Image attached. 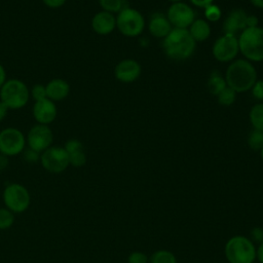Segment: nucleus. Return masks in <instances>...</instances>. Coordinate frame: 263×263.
Listing matches in <instances>:
<instances>
[{
	"label": "nucleus",
	"mask_w": 263,
	"mask_h": 263,
	"mask_svg": "<svg viewBox=\"0 0 263 263\" xmlns=\"http://www.w3.org/2000/svg\"><path fill=\"white\" fill-rule=\"evenodd\" d=\"M249 238L254 242V243H262L263 242V228L260 226H255L251 229L250 231V236Z\"/></svg>",
	"instance_id": "2f4dec72"
},
{
	"label": "nucleus",
	"mask_w": 263,
	"mask_h": 263,
	"mask_svg": "<svg viewBox=\"0 0 263 263\" xmlns=\"http://www.w3.org/2000/svg\"><path fill=\"white\" fill-rule=\"evenodd\" d=\"M258 17L256 15H249L248 14V18H247V28H253V27H257L258 25Z\"/></svg>",
	"instance_id": "c9c22d12"
},
{
	"label": "nucleus",
	"mask_w": 263,
	"mask_h": 263,
	"mask_svg": "<svg viewBox=\"0 0 263 263\" xmlns=\"http://www.w3.org/2000/svg\"><path fill=\"white\" fill-rule=\"evenodd\" d=\"M22 154L24 156V159L29 163H35L37 161H40L41 153H39L29 147H26V149L23 151Z\"/></svg>",
	"instance_id": "7c9ffc66"
},
{
	"label": "nucleus",
	"mask_w": 263,
	"mask_h": 263,
	"mask_svg": "<svg viewBox=\"0 0 263 263\" xmlns=\"http://www.w3.org/2000/svg\"><path fill=\"white\" fill-rule=\"evenodd\" d=\"M222 11L216 4H211L204 8V16L208 22H217L221 18Z\"/></svg>",
	"instance_id": "cd10ccee"
},
{
	"label": "nucleus",
	"mask_w": 263,
	"mask_h": 263,
	"mask_svg": "<svg viewBox=\"0 0 263 263\" xmlns=\"http://www.w3.org/2000/svg\"><path fill=\"white\" fill-rule=\"evenodd\" d=\"M249 118L254 129L263 130V103H258L252 107Z\"/></svg>",
	"instance_id": "4be33fe9"
},
{
	"label": "nucleus",
	"mask_w": 263,
	"mask_h": 263,
	"mask_svg": "<svg viewBox=\"0 0 263 263\" xmlns=\"http://www.w3.org/2000/svg\"><path fill=\"white\" fill-rule=\"evenodd\" d=\"M99 4L102 10L110 13H118L124 7L123 0H99Z\"/></svg>",
	"instance_id": "393cba45"
},
{
	"label": "nucleus",
	"mask_w": 263,
	"mask_h": 263,
	"mask_svg": "<svg viewBox=\"0 0 263 263\" xmlns=\"http://www.w3.org/2000/svg\"><path fill=\"white\" fill-rule=\"evenodd\" d=\"M3 202L5 208L13 214L26 212L31 203V195L28 189L18 183H10L3 190Z\"/></svg>",
	"instance_id": "0eeeda50"
},
{
	"label": "nucleus",
	"mask_w": 263,
	"mask_h": 263,
	"mask_svg": "<svg viewBox=\"0 0 263 263\" xmlns=\"http://www.w3.org/2000/svg\"><path fill=\"white\" fill-rule=\"evenodd\" d=\"M27 146L39 153L52 146L53 133L49 125L36 123L33 125L26 136Z\"/></svg>",
	"instance_id": "9b49d317"
},
{
	"label": "nucleus",
	"mask_w": 263,
	"mask_h": 263,
	"mask_svg": "<svg viewBox=\"0 0 263 263\" xmlns=\"http://www.w3.org/2000/svg\"><path fill=\"white\" fill-rule=\"evenodd\" d=\"M250 2L257 8H263V0H250Z\"/></svg>",
	"instance_id": "a19ab883"
},
{
	"label": "nucleus",
	"mask_w": 263,
	"mask_h": 263,
	"mask_svg": "<svg viewBox=\"0 0 263 263\" xmlns=\"http://www.w3.org/2000/svg\"><path fill=\"white\" fill-rule=\"evenodd\" d=\"M239 52L238 39L235 35L224 33L213 44V57L220 63H231Z\"/></svg>",
	"instance_id": "9d476101"
},
{
	"label": "nucleus",
	"mask_w": 263,
	"mask_h": 263,
	"mask_svg": "<svg viewBox=\"0 0 263 263\" xmlns=\"http://www.w3.org/2000/svg\"><path fill=\"white\" fill-rule=\"evenodd\" d=\"M7 80V76H6V71L4 69V67L0 64V88L3 86V84L5 83V81Z\"/></svg>",
	"instance_id": "ea45409f"
},
{
	"label": "nucleus",
	"mask_w": 263,
	"mask_h": 263,
	"mask_svg": "<svg viewBox=\"0 0 263 263\" xmlns=\"http://www.w3.org/2000/svg\"><path fill=\"white\" fill-rule=\"evenodd\" d=\"M166 17L173 28L188 29L195 20L193 8L185 2L172 3L166 11Z\"/></svg>",
	"instance_id": "f8f14e48"
},
{
	"label": "nucleus",
	"mask_w": 263,
	"mask_h": 263,
	"mask_svg": "<svg viewBox=\"0 0 263 263\" xmlns=\"http://www.w3.org/2000/svg\"><path fill=\"white\" fill-rule=\"evenodd\" d=\"M256 260L259 263H263V242L256 247Z\"/></svg>",
	"instance_id": "e433bc0d"
},
{
	"label": "nucleus",
	"mask_w": 263,
	"mask_h": 263,
	"mask_svg": "<svg viewBox=\"0 0 263 263\" xmlns=\"http://www.w3.org/2000/svg\"><path fill=\"white\" fill-rule=\"evenodd\" d=\"M30 98H32L34 100V102L46 99L45 84H41V83L34 84L32 86V88L30 89Z\"/></svg>",
	"instance_id": "c85d7f7f"
},
{
	"label": "nucleus",
	"mask_w": 263,
	"mask_h": 263,
	"mask_svg": "<svg viewBox=\"0 0 263 263\" xmlns=\"http://www.w3.org/2000/svg\"><path fill=\"white\" fill-rule=\"evenodd\" d=\"M252 95L258 101H263V80H257L251 88Z\"/></svg>",
	"instance_id": "473e14b6"
},
{
	"label": "nucleus",
	"mask_w": 263,
	"mask_h": 263,
	"mask_svg": "<svg viewBox=\"0 0 263 263\" xmlns=\"http://www.w3.org/2000/svg\"><path fill=\"white\" fill-rule=\"evenodd\" d=\"M15 219V214L9 211L7 208H0V230L9 229Z\"/></svg>",
	"instance_id": "a878e982"
},
{
	"label": "nucleus",
	"mask_w": 263,
	"mask_h": 263,
	"mask_svg": "<svg viewBox=\"0 0 263 263\" xmlns=\"http://www.w3.org/2000/svg\"><path fill=\"white\" fill-rule=\"evenodd\" d=\"M9 109L0 101V122L7 116Z\"/></svg>",
	"instance_id": "58836bf2"
},
{
	"label": "nucleus",
	"mask_w": 263,
	"mask_h": 263,
	"mask_svg": "<svg viewBox=\"0 0 263 263\" xmlns=\"http://www.w3.org/2000/svg\"><path fill=\"white\" fill-rule=\"evenodd\" d=\"M30 100V89L21 79L10 78L0 88V101L9 110L24 108Z\"/></svg>",
	"instance_id": "39448f33"
},
{
	"label": "nucleus",
	"mask_w": 263,
	"mask_h": 263,
	"mask_svg": "<svg viewBox=\"0 0 263 263\" xmlns=\"http://www.w3.org/2000/svg\"><path fill=\"white\" fill-rule=\"evenodd\" d=\"M168 1L172 3H176V2H182L183 0H168Z\"/></svg>",
	"instance_id": "79ce46f5"
},
{
	"label": "nucleus",
	"mask_w": 263,
	"mask_h": 263,
	"mask_svg": "<svg viewBox=\"0 0 263 263\" xmlns=\"http://www.w3.org/2000/svg\"><path fill=\"white\" fill-rule=\"evenodd\" d=\"M247 12L241 8L231 10L223 22V32L226 34L235 35L242 32L247 28Z\"/></svg>",
	"instance_id": "2eb2a0df"
},
{
	"label": "nucleus",
	"mask_w": 263,
	"mask_h": 263,
	"mask_svg": "<svg viewBox=\"0 0 263 263\" xmlns=\"http://www.w3.org/2000/svg\"><path fill=\"white\" fill-rule=\"evenodd\" d=\"M248 145L254 151H260L263 147V130L254 129L248 136Z\"/></svg>",
	"instance_id": "b1692460"
},
{
	"label": "nucleus",
	"mask_w": 263,
	"mask_h": 263,
	"mask_svg": "<svg viewBox=\"0 0 263 263\" xmlns=\"http://www.w3.org/2000/svg\"><path fill=\"white\" fill-rule=\"evenodd\" d=\"M27 147L26 136L24 133L13 126L5 127L0 130V153L7 156L22 154Z\"/></svg>",
	"instance_id": "6e6552de"
},
{
	"label": "nucleus",
	"mask_w": 263,
	"mask_h": 263,
	"mask_svg": "<svg viewBox=\"0 0 263 263\" xmlns=\"http://www.w3.org/2000/svg\"><path fill=\"white\" fill-rule=\"evenodd\" d=\"M196 42L191 37L188 29L174 28L162 39V48L165 55L173 61H185L195 50Z\"/></svg>",
	"instance_id": "f03ea898"
},
{
	"label": "nucleus",
	"mask_w": 263,
	"mask_h": 263,
	"mask_svg": "<svg viewBox=\"0 0 263 263\" xmlns=\"http://www.w3.org/2000/svg\"><path fill=\"white\" fill-rule=\"evenodd\" d=\"M225 80L228 87L237 92L251 90L257 79V71L253 63L246 59L232 61L225 74Z\"/></svg>",
	"instance_id": "f257e3e1"
},
{
	"label": "nucleus",
	"mask_w": 263,
	"mask_h": 263,
	"mask_svg": "<svg viewBox=\"0 0 263 263\" xmlns=\"http://www.w3.org/2000/svg\"><path fill=\"white\" fill-rule=\"evenodd\" d=\"M32 114L36 123L49 125L58 116L57 104L47 98L36 101L32 108Z\"/></svg>",
	"instance_id": "ddd939ff"
},
{
	"label": "nucleus",
	"mask_w": 263,
	"mask_h": 263,
	"mask_svg": "<svg viewBox=\"0 0 263 263\" xmlns=\"http://www.w3.org/2000/svg\"><path fill=\"white\" fill-rule=\"evenodd\" d=\"M149 263H178V260L173 252L157 250L149 257Z\"/></svg>",
	"instance_id": "5701e85b"
},
{
	"label": "nucleus",
	"mask_w": 263,
	"mask_h": 263,
	"mask_svg": "<svg viewBox=\"0 0 263 263\" xmlns=\"http://www.w3.org/2000/svg\"><path fill=\"white\" fill-rule=\"evenodd\" d=\"M206 85L210 93H212L213 96H218L227 86L225 77H223L217 71H213L210 74Z\"/></svg>",
	"instance_id": "412c9836"
},
{
	"label": "nucleus",
	"mask_w": 263,
	"mask_h": 263,
	"mask_svg": "<svg viewBox=\"0 0 263 263\" xmlns=\"http://www.w3.org/2000/svg\"><path fill=\"white\" fill-rule=\"evenodd\" d=\"M241 1H242V0H241Z\"/></svg>",
	"instance_id": "c03bdc74"
},
{
	"label": "nucleus",
	"mask_w": 263,
	"mask_h": 263,
	"mask_svg": "<svg viewBox=\"0 0 263 263\" xmlns=\"http://www.w3.org/2000/svg\"><path fill=\"white\" fill-rule=\"evenodd\" d=\"M238 39L239 52L246 60L253 62H263V28H246L240 32Z\"/></svg>",
	"instance_id": "20e7f679"
},
{
	"label": "nucleus",
	"mask_w": 263,
	"mask_h": 263,
	"mask_svg": "<svg viewBox=\"0 0 263 263\" xmlns=\"http://www.w3.org/2000/svg\"><path fill=\"white\" fill-rule=\"evenodd\" d=\"M9 157L3 155L0 153V171H3L5 170L7 166H8V163H9V160H8Z\"/></svg>",
	"instance_id": "4c0bfd02"
},
{
	"label": "nucleus",
	"mask_w": 263,
	"mask_h": 263,
	"mask_svg": "<svg viewBox=\"0 0 263 263\" xmlns=\"http://www.w3.org/2000/svg\"><path fill=\"white\" fill-rule=\"evenodd\" d=\"M142 72L141 65L134 59L121 60L114 69L115 78L123 83H130L136 81Z\"/></svg>",
	"instance_id": "4468645a"
},
{
	"label": "nucleus",
	"mask_w": 263,
	"mask_h": 263,
	"mask_svg": "<svg viewBox=\"0 0 263 263\" xmlns=\"http://www.w3.org/2000/svg\"><path fill=\"white\" fill-rule=\"evenodd\" d=\"M46 98L55 102L66 99L70 93V84L63 78H53L45 84Z\"/></svg>",
	"instance_id": "a211bd4d"
},
{
	"label": "nucleus",
	"mask_w": 263,
	"mask_h": 263,
	"mask_svg": "<svg viewBox=\"0 0 263 263\" xmlns=\"http://www.w3.org/2000/svg\"><path fill=\"white\" fill-rule=\"evenodd\" d=\"M43 2V4L49 8L55 9V8H60L62 6H64L67 2V0H41Z\"/></svg>",
	"instance_id": "72a5a7b5"
},
{
	"label": "nucleus",
	"mask_w": 263,
	"mask_h": 263,
	"mask_svg": "<svg viewBox=\"0 0 263 263\" xmlns=\"http://www.w3.org/2000/svg\"><path fill=\"white\" fill-rule=\"evenodd\" d=\"M63 147L68 153L70 165L74 167H81L86 163V154L82 142L77 139H70Z\"/></svg>",
	"instance_id": "f3484780"
},
{
	"label": "nucleus",
	"mask_w": 263,
	"mask_h": 263,
	"mask_svg": "<svg viewBox=\"0 0 263 263\" xmlns=\"http://www.w3.org/2000/svg\"><path fill=\"white\" fill-rule=\"evenodd\" d=\"M116 29L126 37L140 36L145 29V18L139 10L126 6L117 13Z\"/></svg>",
	"instance_id": "423d86ee"
},
{
	"label": "nucleus",
	"mask_w": 263,
	"mask_h": 263,
	"mask_svg": "<svg viewBox=\"0 0 263 263\" xmlns=\"http://www.w3.org/2000/svg\"><path fill=\"white\" fill-rule=\"evenodd\" d=\"M91 29L99 35H109L116 29V16L113 13L101 10L90 21Z\"/></svg>",
	"instance_id": "dca6fc26"
},
{
	"label": "nucleus",
	"mask_w": 263,
	"mask_h": 263,
	"mask_svg": "<svg viewBox=\"0 0 263 263\" xmlns=\"http://www.w3.org/2000/svg\"><path fill=\"white\" fill-rule=\"evenodd\" d=\"M218 103L221 105V106H224V107H229L231 106L234 102H235V99H236V92L231 89L230 87L226 86L218 96Z\"/></svg>",
	"instance_id": "bb28decb"
},
{
	"label": "nucleus",
	"mask_w": 263,
	"mask_h": 263,
	"mask_svg": "<svg viewBox=\"0 0 263 263\" xmlns=\"http://www.w3.org/2000/svg\"><path fill=\"white\" fill-rule=\"evenodd\" d=\"M191 37L195 42L205 41L211 35L210 23L204 18H195L188 28Z\"/></svg>",
	"instance_id": "aec40b11"
},
{
	"label": "nucleus",
	"mask_w": 263,
	"mask_h": 263,
	"mask_svg": "<svg viewBox=\"0 0 263 263\" xmlns=\"http://www.w3.org/2000/svg\"><path fill=\"white\" fill-rule=\"evenodd\" d=\"M174 28L167 20L166 15L161 13H154L148 23L149 33L155 38L163 39Z\"/></svg>",
	"instance_id": "6ab92c4d"
},
{
	"label": "nucleus",
	"mask_w": 263,
	"mask_h": 263,
	"mask_svg": "<svg viewBox=\"0 0 263 263\" xmlns=\"http://www.w3.org/2000/svg\"><path fill=\"white\" fill-rule=\"evenodd\" d=\"M224 255L228 263H254L256 246L245 235H233L225 243Z\"/></svg>",
	"instance_id": "7ed1b4c3"
},
{
	"label": "nucleus",
	"mask_w": 263,
	"mask_h": 263,
	"mask_svg": "<svg viewBox=\"0 0 263 263\" xmlns=\"http://www.w3.org/2000/svg\"><path fill=\"white\" fill-rule=\"evenodd\" d=\"M127 263H149V257L144 252L134 251L127 256Z\"/></svg>",
	"instance_id": "c756f323"
},
{
	"label": "nucleus",
	"mask_w": 263,
	"mask_h": 263,
	"mask_svg": "<svg viewBox=\"0 0 263 263\" xmlns=\"http://www.w3.org/2000/svg\"><path fill=\"white\" fill-rule=\"evenodd\" d=\"M190 2H191L194 6L204 9V8L208 7L209 5L213 4L214 0H190Z\"/></svg>",
	"instance_id": "f704fd0d"
},
{
	"label": "nucleus",
	"mask_w": 263,
	"mask_h": 263,
	"mask_svg": "<svg viewBox=\"0 0 263 263\" xmlns=\"http://www.w3.org/2000/svg\"><path fill=\"white\" fill-rule=\"evenodd\" d=\"M42 167L51 174H61L65 172L69 163L68 153L63 146H50L40 155Z\"/></svg>",
	"instance_id": "1a4fd4ad"
},
{
	"label": "nucleus",
	"mask_w": 263,
	"mask_h": 263,
	"mask_svg": "<svg viewBox=\"0 0 263 263\" xmlns=\"http://www.w3.org/2000/svg\"><path fill=\"white\" fill-rule=\"evenodd\" d=\"M260 155H261V158H262V160H263V147H262V149L260 150Z\"/></svg>",
	"instance_id": "37998d69"
}]
</instances>
